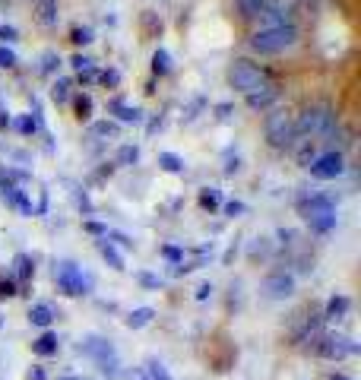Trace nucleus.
<instances>
[{"mask_svg": "<svg viewBox=\"0 0 361 380\" xmlns=\"http://www.w3.org/2000/svg\"><path fill=\"white\" fill-rule=\"evenodd\" d=\"M333 127H336V115H333V108H329V105H311V108H304L301 115H298L295 136L317 143L321 136L333 133Z\"/></svg>", "mask_w": 361, "mask_h": 380, "instance_id": "f257e3e1", "label": "nucleus"}, {"mask_svg": "<svg viewBox=\"0 0 361 380\" xmlns=\"http://www.w3.org/2000/svg\"><path fill=\"white\" fill-rule=\"evenodd\" d=\"M298 42V29L292 23L288 25H272V29H260L251 35V48L260 54H279V51L292 48Z\"/></svg>", "mask_w": 361, "mask_h": 380, "instance_id": "f03ea898", "label": "nucleus"}, {"mask_svg": "<svg viewBox=\"0 0 361 380\" xmlns=\"http://www.w3.org/2000/svg\"><path fill=\"white\" fill-rule=\"evenodd\" d=\"M229 83H231V89H238V92H244V95H251V92L263 89V86H270V73H266L263 67H257V64H251V60L238 58L235 64L229 67Z\"/></svg>", "mask_w": 361, "mask_h": 380, "instance_id": "7ed1b4c3", "label": "nucleus"}, {"mask_svg": "<svg viewBox=\"0 0 361 380\" xmlns=\"http://www.w3.org/2000/svg\"><path fill=\"white\" fill-rule=\"evenodd\" d=\"M301 215L307 219V225H311L314 232H321V235L336 228V206H333V200L323 197V193H314L311 200H304Z\"/></svg>", "mask_w": 361, "mask_h": 380, "instance_id": "20e7f679", "label": "nucleus"}, {"mask_svg": "<svg viewBox=\"0 0 361 380\" xmlns=\"http://www.w3.org/2000/svg\"><path fill=\"white\" fill-rule=\"evenodd\" d=\"M80 352H86L92 361L99 364V371L108 374V377H117V374H121V358H117L115 346H111L108 339H102V336H86L80 342Z\"/></svg>", "mask_w": 361, "mask_h": 380, "instance_id": "39448f33", "label": "nucleus"}, {"mask_svg": "<svg viewBox=\"0 0 361 380\" xmlns=\"http://www.w3.org/2000/svg\"><path fill=\"white\" fill-rule=\"evenodd\" d=\"M263 130H266V143L272 149H288L292 140H295V117L286 108H276L272 115H266V127Z\"/></svg>", "mask_w": 361, "mask_h": 380, "instance_id": "423d86ee", "label": "nucleus"}, {"mask_svg": "<svg viewBox=\"0 0 361 380\" xmlns=\"http://www.w3.org/2000/svg\"><path fill=\"white\" fill-rule=\"evenodd\" d=\"M54 279H58V289L64 292V295L70 298H80V295H89V276L82 273L76 263H70V260H60L58 266H54Z\"/></svg>", "mask_w": 361, "mask_h": 380, "instance_id": "0eeeda50", "label": "nucleus"}, {"mask_svg": "<svg viewBox=\"0 0 361 380\" xmlns=\"http://www.w3.org/2000/svg\"><path fill=\"white\" fill-rule=\"evenodd\" d=\"M355 352H358V346L345 336H323L321 342H317V355L329 358V361H342V358L355 355Z\"/></svg>", "mask_w": 361, "mask_h": 380, "instance_id": "6e6552de", "label": "nucleus"}, {"mask_svg": "<svg viewBox=\"0 0 361 380\" xmlns=\"http://www.w3.org/2000/svg\"><path fill=\"white\" fill-rule=\"evenodd\" d=\"M263 295L270 298V301H286V298L295 295V276L292 273H270L263 279Z\"/></svg>", "mask_w": 361, "mask_h": 380, "instance_id": "1a4fd4ad", "label": "nucleus"}, {"mask_svg": "<svg viewBox=\"0 0 361 380\" xmlns=\"http://www.w3.org/2000/svg\"><path fill=\"white\" fill-rule=\"evenodd\" d=\"M307 168H311L314 178H321V181H333V178H339V174L345 171V162H342L339 152H323V156H317Z\"/></svg>", "mask_w": 361, "mask_h": 380, "instance_id": "9d476101", "label": "nucleus"}, {"mask_svg": "<svg viewBox=\"0 0 361 380\" xmlns=\"http://www.w3.org/2000/svg\"><path fill=\"white\" fill-rule=\"evenodd\" d=\"M279 99V86H263V89H257V92H251L247 95V105L254 108V111H263V108H270L272 102Z\"/></svg>", "mask_w": 361, "mask_h": 380, "instance_id": "9b49d317", "label": "nucleus"}, {"mask_svg": "<svg viewBox=\"0 0 361 380\" xmlns=\"http://www.w3.org/2000/svg\"><path fill=\"white\" fill-rule=\"evenodd\" d=\"M95 248H99V254L105 257L108 263H111V270H117V273H124V270H127V266H124V257L117 254V248L108 238H99V241H95Z\"/></svg>", "mask_w": 361, "mask_h": 380, "instance_id": "f8f14e48", "label": "nucleus"}, {"mask_svg": "<svg viewBox=\"0 0 361 380\" xmlns=\"http://www.w3.org/2000/svg\"><path fill=\"white\" fill-rule=\"evenodd\" d=\"M54 307L51 305H45V301H38V305H32L29 307V320L35 323V326H51V323H54Z\"/></svg>", "mask_w": 361, "mask_h": 380, "instance_id": "ddd939ff", "label": "nucleus"}, {"mask_svg": "<svg viewBox=\"0 0 361 380\" xmlns=\"http://www.w3.org/2000/svg\"><path fill=\"white\" fill-rule=\"evenodd\" d=\"M58 346H60V342H58V336H54V333H41V336L32 342V352H35V355L48 358V355H58Z\"/></svg>", "mask_w": 361, "mask_h": 380, "instance_id": "4468645a", "label": "nucleus"}, {"mask_svg": "<svg viewBox=\"0 0 361 380\" xmlns=\"http://www.w3.org/2000/svg\"><path fill=\"white\" fill-rule=\"evenodd\" d=\"M152 317H156V311H152V307H137V311H130V314H127V326H130V330H143V326H149V323H152Z\"/></svg>", "mask_w": 361, "mask_h": 380, "instance_id": "2eb2a0df", "label": "nucleus"}, {"mask_svg": "<svg viewBox=\"0 0 361 380\" xmlns=\"http://www.w3.org/2000/svg\"><path fill=\"white\" fill-rule=\"evenodd\" d=\"M349 307H352V301H349L345 295H333L327 301V317L329 320H342V317L349 314Z\"/></svg>", "mask_w": 361, "mask_h": 380, "instance_id": "dca6fc26", "label": "nucleus"}, {"mask_svg": "<svg viewBox=\"0 0 361 380\" xmlns=\"http://www.w3.org/2000/svg\"><path fill=\"white\" fill-rule=\"evenodd\" d=\"M111 111H115V115L121 117V121H127V124H140V121H143V111H140V108L124 105L121 99H115V102H111Z\"/></svg>", "mask_w": 361, "mask_h": 380, "instance_id": "f3484780", "label": "nucleus"}, {"mask_svg": "<svg viewBox=\"0 0 361 380\" xmlns=\"http://www.w3.org/2000/svg\"><path fill=\"white\" fill-rule=\"evenodd\" d=\"M38 23L41 25L58 23V0H38Z\"/></svg>", "mask_w": 361, "mask_h": 380, "instance_id": "a211bd4d", "label": "nucleus"}, {"mask_svg": "<svg viewBox=\"0 0 361 380\" xmlns=\"http://www.w3.org/2000/svg\"><path fill=\"white\" fill-rule=\"evenodd\" d=\"M89 133L95 136V140H115L117 136V124L115 121H99V124H92Z\"/></svg>", "mask_w": 361, "mask_h": 380, "instance_id": "6ab92c4d", "label": "nucleus"}, {"mask_svg": "<svg viewBox=\"0 0 361 380\" xmlns=\"http://www.w3.org/2000/svg\"><path fill=\"white\" fill-rule=\"evenodd\" d=\"M159 165H162L165 171L180 174V171H184V158L174 156V152H159Z\"/></svg>", "mask_w": 361, "mask_h": 380, "instance_id": "aec40b11", "label": "nucleus"}, {"mask_svg": "<svg viewBox=\"0 0 361 380\" xmlns=\"http://www.w3.org/2000/svg\"><path fill=\"white\" fill-rule=\"evenodd\" d=\"M168 70H172V58H168V51H165V48H159L156 54H152V73L165 76Z\"/></svg>", "mask_w": 361, "mask_h": 380, "instance_id": "412c9836", "label": "nucleus"}, {"mask_svg": "<svg viewBox=\"0 0 361 380\" xmlns=\"http://www.w3.org/2000/svg\"><path fill=\"white\" fill-rule=\"evenodd\" d=\"M263 7H266V0H238V10L244 19H257Z\"/></svg>", "mask_w": 361, "mask_h": 380, "instance_id": "4be33fe9", "label": "nucleus"}, {"mask_svg": "<svg viewBox=\"0 0 361 380\" xmlns=\"http://www.w3.org/2000/svg\"><path fill=\"white\" fill-rule=\"evenodd\" d=\"M13 266H16V276H19V279H29V276L35 273V263H32V257H29V254H16Z\"/></svg>", "mask_w": 361, "mask_h": 380, "instance_id": "5701e85b", "label": "nucleus"}, {"mask_svg": "<svg viewBox=\"0 0 361 380\" xmlns=\"http://www.w3.org/2000/svg\"><path fill=\"white\" fill-rule=\"evenodd\" d=\"M137 162H140V149L137 146L127 143V146L117 149V165H137Z\"/></svg>", "mask_w": 361, "mask_h": 380, "instance_id": "b1692460", "label": "nucleus"}, {"mask_svg": "<svg viewBox=\"0 0 361 380\" xmlns=\"http://www.w3.org/2000/svg\"><path fill=\"white\" fill-rule=\"evenodd\" d=\"M314 158H317V143H314V140H304V146L298 149V165L307 168Z\"/></svg>", "mask_w": 361, "mask_h": 380, "instance_id": "393cba45", "label": "nucleus"}, {"mask_svg": "<svg viewBox=\"0 0 361 380\" xmlns=\"http://www.w3.org/2000/svg\"><path fill=\"white\" fill-rule=\"evenodd\" d=\"M51 99L58 102V105H60V102H67V99H70V80H67V76H60L58 83L51 86Z\"/></svg>", "mask_w": 361, "mask_h": 380, "instance_id": "a878e982", "label": "nucleus"}, {"mask_svg": "<svg viewBox=\"0 0 361 380\" xmlns=\"http://www.w3.org/2000/svg\"><path fill=\"white\" fill-rule=\"evenodd\" d=\"M219 190H216V187H206V190H200V206H203V209H209V213H213V209L216 206H219Z\"/></svg>", "mask_w": 361, "mask_h": 380, "instance_id": "bb28decb", "label": "nucleus"}, {"mask_svg": "<svg viewBox=\"0 0 361 380\" xmlns=\"http://www.w3.org/2000/svg\"><path fill=\"white\" fill-rule=\"evenodd\" d=\"M76 117H80V121H89L92 117V99L86 95V92L76 95Z\"/></svg>", "mask_w": 361, "mask_h": 380, "instance_id": "cd10ccee", "label": "nucleus"}, {"mask_svg": "<svg viewBox=\"0 0 361 380\" xmlns=\"http://www.w3.org/2000/svg\"><path fill=\"white\" fill-rule=\"evenodd\" d=\"M13 127H16L19 133H25V136H29V133H35V130H38V124H35V117H32V115H23V117H16V124H13Z\"/></svg>", "mask_w": 361, "mask_h": 380, "instance_id": "c85d7f7f", "label": "nucleus"}, {"mask_svg": "<svg viewBox=\"0 0 361 380\" xmlns=\"http://www.w3.org/2000/svg\"><path fill=\"white\" fill-rule=\"evenodd\" d=\"M70 42H73V45H89L92 42V29H86V25H76L73 32H70Z\"/></svg>", "mask_w": 361, "mask_h": 380, "instance_id": "c756f323", "label": "nucleus"}, {"mask_svg": "<svg viewBox=\"0 0 361 380\" xmlns=\"http://www.w3.org/2000/svg\"><path fill=\"white\" fill-rule=\"evenodd\" d=\"M146 374H149V380H172V377H168V371H165V364H159L156 358H152V361H149Z\"/></svg>", "mask_w": 361, "mask_h": 380, "instance_id": "7c9ffc66", "label": "nucleus"}, {"mask_svg": "<svg viewBox=\"0 0 361 380\" xmlns=\"http://www.w3.org/2000/svg\"><path fill=\"white\" fill-rule=\"evenodd\" d=\"M58 67H60V58L54 54V51H48V54L41 58V73H54Z\"/></svg>", "mask_w": 361, "mask_h": 380, "instance_id": "2f4dec72", "label": "nucleus"}, {"mask_svg": "<svg viewBox=\"0 0 361 380\" xmlns=\"http://www.w3.org/2000/svg\"><path fill=\"white\" fill-rule=\"evenodd\" d=\"M270 7H276V10H282V13H292V7L295 3H301V0H266Z\"/></svg>", "mask_w": 361, "mask_h": 380, "instance_id": "473e14b6", "label": "nucleus"}, {"mask_svg": "<svg viewBox=\"0 0 361 380\" xmlns=\"http://www.w3.org/2000/svg\"><path fill=\"white\" fill-rule=\"evenodd\" d=\"M99 80H102L105 86H117V83H121V73H117V70H105Z\"/></svg>", "mask_w": 361, "mask_h": 380, "instance_id": "72a5a7b5", "label": "nucleus"}, {"mask_svg": "<svg viewBox=\"0 0 361 380\" xmlns=\"http://www.w3.org/2000/svg\"><path fill=\"white\" fill-rule=\"evenodd\" d=\"M70 64H73V67H76V73H80V70H89L92 60L86 58V54H73V60H70Z\"/></svg>", "mask_w": 361, "mask_h": 380, "instance_id": "f704fd0d", "label": "nucleus"}, {"mask_svg": "<svg viewBox=\"0 0 361 380\" xmlns=\"http://www.w3.org/2000/svg\"><path fill=\"white\" fill-rule=\"evenodd\" d=\"M13 64H16V54L10 48H0V67H13Z\"/></svg>", "mask_w": 361, "mask_h": 380, "instance_id": "c9c22d12", "label": "nucleus"}, {"mask_svg": "<svg viewBox=\"0 0 361 380\" xmlns=\"http://www.w3.org/2000/svg\"><path fill=\"white\" fill-rule=\"evenodd\" d=\"M86 232H92V235H99V238H105V235H108V225H102V222H86Z\"/></svg>", "mask_w": 361, "mask_h": 380, "instance_id": "e433bc0d", "label": "nucleus"}, {"mask_svg": "<svg viewBox=\"0 0 361 380\" xmlns=\"http://www.w3.org/2000/svg\"><path fill=\"white\" fill-rule=\"evenodd\" d=\"M7 295H16V285L10 279H0V298H7Z\"/></svg>", "mask_w": 361, "mask_h": 380, "instance_id": "4c0bfd02", "label": "nucleus"}, {"mask_svg": "<svg viewBox=\"0 0 361 380\" xmlns=\"http://www.w3.org/2000/svg\"><path fill=\"white\" fill-rule=\"evenodd\" d=\"M25 380H48V377H45V368H38V364H35L32 371L25 374Z\"/></svg>", "mask_w": 361, "mask_h": 380, "instance_id": "58836bf2", "label": "nucleus"}, {"mask_svg": "<svg viewBox=\"0 0 361 380\" xmlns=\"http://www.w3.org/2000/svg\"><path fill=\"white\" fill-rule=\"evenodd\" d=\"M0 38L13 42V38H16V29H13V25H0Z\"/></svg>", "mask_w": 361, "mask_h": 380, "instance_id": "ea45409f", "label": "nucleus"}, {"mask_svg": "<svg viewBox=\"0 0 361 380\" xmlns=\"http://www.w3.org/2000/svg\"><path fill=\"white\" fill-rule=\"evenodd\" d=\"M80 83H95V70H80Z\"/></svg>", "mask_w": 361, "mask_h": 380, "instance_id": "a19ab883", "label": "nucleus"}, {"mask_svg": "<svg viewBox=\"0 0 361 380\" xmlns=\"http://www.w3.org/2000/svg\"><path fill=\"white\" fill-rule=\"evenodd\" d=\"M225 213H229V215H238V213H244V203H229V206H225Z\"/></svg>", "mask_w": 361, "mask_h": 380, "instance_id": "79ce46f5", "label": "nucleus"}, {"mask_svg": "<svg viewBox=\"0 0 361 380\" xmlns=\"http://www.w3.org/2000/svg\"><path fill=\"white\" fill-rule=\"evenodd\" d=\"M219 111V121H229V115H231V105H219L216 108Z\"/></svg>", "mask_w": 361, "mask_h": 380, "instance_id": "37998d69", "label": "nucleus"}, {"mask_svg": "<svg viewBox=\"0 0 361 380\" xmlns=\"http://www.w3.org/2000/svg\"><path fill=\"white\" fill-rule=\"evenodd\" d=\"M209 292H213V285H209V282H203V285H200V289H197V298H200V301H203V298L209 295Z\"/></svg>", "mask_w": 361, "mask_h": 380, "instance_id": "c03bdc74", "label": "nucleus"}, {"mask_svg": "<svg viewBox=\"0 0 361 380\" xmlns=\"http://www.w3.org/2000/svg\"><path fill=\"white\" fill-rule=\"evenodd\" d=\"M162 254L168 257V260H180V250H178V248H165Z\"/></svg>", "mask_w": 361, "mask_h": 380, "instance_id": "a18cd8bd", "label": "nucleus"}, {"mask_svg": "<svg viewBox=\"0 0 361 380\" xmlns=\"http://www.w3.org/2000/svg\"><path fill=\"white\" fill-rule=\"evenodd\" d=\"M140 282L143 285H159V279L156 276H149V273H140Z\"/></svg>", "mask_w": 361, "mask_h": 380, "instance_id": "49530a36", "label": "nucleus"}, {"mask_svg": "<svg viewBox=\"0 0 361 380\" xmlns=\"http://www.w3.org/2000/svg\"><path fill=\"white\" fill-rule=\"evenodd\" d=\"M7 127H10V117H7V111L0 108V130H7Z\"/></svg>", "mask_w": 361, "mask_h": 380, "instance_id": "de8ad7c7", "label": "nucleus"}, {"mask_svg": "<svg viewBox=\"0 0 361 380\" xmlns=\"http://www.w3.org/2000/svg\"><path fill=\"white\" fill-rule=\"evenodd\" d=\"M130 380H149V374H146V371H137Z\"/></svg>", "mask_w": 361, "mask_h": 380, "instance_id": "09e8293b", "label": "nucleus"}, {"mask_svg": "<svg viewBox=\"0 0 361 380\" xmlns=\"http://www.w3.org/2000/svg\"><path fill=\"white\" fill-rule=\"evenodd\" d=\"M329 380H349V377H345V374H333V377H329Z\"/></svg>", "mask_w": 361, "mask_h": 380, "instance_id": "8fccbe9b", "label": "nucleus"}, {"mask_svg": "<svg viewBox=\"0 0 361 380\" xmlns=\"http://www.w3.org/2000/svg\"><path fill=\"white\" fill-rule=\"evenodd\" d=\"M60 380H82V377H60Z\"/></svg>", "mask_w": 361, "mask_h": 380, "instance_id": "3c124183", "label": "nucleus"}]
</instances>
